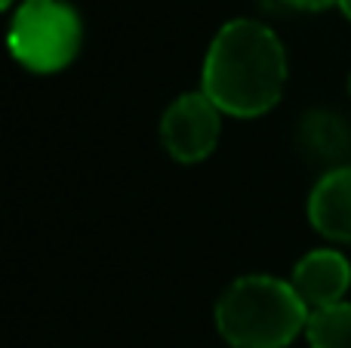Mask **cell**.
<instances>
[{
    "mask_svg": "<svg viewBox=\"0 0 351 348\" xmlns=\"http://www.w3.org/2000/svg\"><path fill=\"white\" fill-rule=\"evenodd\" d=\"M287 53L268 25L231 18L216 31L204 59L200 92L231 117H259L280 102Z\"/></svg>",
    "mask_w": 351,
    "mask_h": 348,
    "instance_id": "1",
    "label": "cell"
},
{
    "mask_svg": "<svg viewBox=\"0 0 351 348\" xmlns=\"http://www.w3.org/2000/svg\"><path fill=\"white\" fill-rule=\"evenodd\" d=\"M308 318L296 287L268 275L237 277L216 302V330L231 348H287Z\"/></svg>",
    "mask_w": 351,
    "mask_h": 348,
    "instance_id": "2",
    "label": "cell"
},
{
    "mask_svg": "<svg viewBox=\"0 0 351 348\" xmlns=\"http://www.w3.org/2000/svg\"><path fill=\"white\" fill-rule=\"evenodd\" d=\"M84 25L65 0H25L10 25V53L19 65L37 74L62 71L77 55Z\"/></svg>",
    "mask_w": 351,
    "mask_h": 348,
    "instance_id": "3",
    "label": "cell"
},
{
    "mask_svg": "<svg viewBox=\"0 0 351 348\" xmlns=\"http://www.w3.org/2000/svg\"><path fill=\"white\" fill-rule=\"evenodd\" d=\"M222 111L204 96V92H182L164 111L160 121V139L164 148L182 164H197L210 158L219 145L222 133Z\"/></svg>",
    "mask_w": 351,
    "mask_h": 348,
    "instance_id": "4",
    "label": "cell"
},
{
    "mask_svg": "<svg viewBox=\"0 0 351 348\" xmlns=\"http://www.w3.org/2000/svg\"><path fill=\"white\" fill-rule=\"evenodd\" d=\"M290 284L311 312L339 306L351 287V265L339 250H311L293 265Z\"/></svg>",
    "mask_w": 351,
    "mask_h": 348,
    "instance_id": "5",
    "label": "cell"
},
{
    "mask_svg": "<svg viewBox=\"0 0 351 348\" xmlns=\"http://www.w3.org/2000/svg\"><path fill=\"white\" fill-rule=\"evenodd\" d=\"M308 222L336 244H351V166L324 173L308 197Z\"/></svg>",
    "mask_w": 351,
    "mask_h": 348,
    "instance_id": "6",
    "label": "cell"
},
{
    "mask_svg": "<svg viewBox=\"0 0 351 348\" xmlns=\"http://www.w3.org/2000/svg\"><path fill=\"white\" fill-rule=\"evenodd\" d=\"M299 139H302L305 151H311L321 160L342 158L351 148L348 127L336 114H330V111H311L302 121V136H299Z\"/></svg>",
    "mask_w": 351,
    "mask_h": 348,
    "instance_id": "7",
    "label": "cell"
},
{
    "mask_svg": "<svg viewBox=\"0 0 351 348\" xmlns=\"http://www.w3.org/2000/svg\"><path fill=\"white\" fill-rule=\"evenodd\" d=\"M305 336L311 348H351V302L311 312Z\"/></svg>",
    "mask_w": 351,
    "mask_h": 348,
    "instance_id": "8",
    "label": "cell"
},
{
    "mask_svg": "<svg viewBox=\"0 0 351 348\" xmlns=\"http://www.w3.org/2000/svg\"><path fill=\"white\" fill-rule=\"evenodd\" d=\"M290 3L305 12H321V10H330V6H339V0H290Z\"/></svg>",
    "mask_w": 351,
    "mask_h": 348,
    "instance_id": "9",
    "label": "cell"
},
{
    "mask_svg": "<svg viewBox=\"0 0 351 348\" xmlns=\"http://www.w3.org/2000/svg\"><path fill=\"white\" fill-rule=\"evenodd\" d=\"M339 10L346 12V18H351V0H339Z\"/></svg>",
    "mask_w": 351,
    "mask_h": 348,
    "instance_id": "10",
    "label": "cell"
},
{
    "mask_svg": "<svg viewBox=\"0 0 351 348\" xmlns=\"http://www.w3.org/2000/svg\"><path fill=\"white\" fill-rule=\"evenodd\" d=\"M0 6H3V10H10V6H12V0H0Z\"/></svg>",
    "mask_w": 351,
    "mask_h": 348,
    "instance_id": "11",
    "label": "cell"
},
{
    "mask_svg": "<svg viewBox=\"0 0 351 348\" xmlns=\"http://www.w3.org/2000/svg\"><path fill=\"white\" fill-rule=\"evenodd\" d=\"M348 92H351V74H348Z\"/></svg>",
    "mask_w": 351,
    "mask_h": 348,
    "instance_id": "12",
    "label": "cell"
}]
</instances>
